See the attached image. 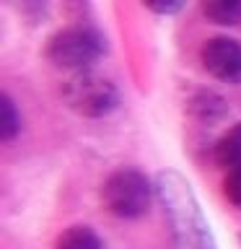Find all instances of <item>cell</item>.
<instances>
[{"label":"cell","mask_w":241,"mask_h":249,"mask_svg":"<svg viewBox=\"0 0 241 249\" xmlns=\"http://www.w3.org/2000/svg\"><path fill=\"white\" fill-rule=\"evenodd\" d=\"M158 192L163 205H166V215L171 223L176 249H215L207 223L200 213V205L194 202L189 184L179 174L169 171V174L158 177Z\"/></svg>","instance_id":"obj_1"},{"label":"cell","mask_w":241,"mask_h":249,"mask_svg":"<svg viewBox=\"0 0 241 249\" xmlns=\"http://www.w3.org/2000/svg\"><path fill=\"white\" fill-rule=\"evenodd\" d=\"M223 195L228 197L231 205L241 208V166L228 171V177H225V182H223Z\"/></svg>","instance_id":"obj_10"},{"label":"cell","mask_w":241,"mask_h":249,"mask_svg":"<svg viewBox=\"0 0 241 249\" xmlns=\"http://www.w3.org/2000/svg\"><path fill=\"white\" fill-rule=\"evenodd\" d=\"M187 0H143L145 8H151L153 13H161V16H171L176 11H182V5Z\"/></svg>","instance_id":"obj_11"},{"label":"cell","mask_w":241,"mask_h":249,"mask_svg":"<svg viewBox=\"0 0 241 249\" xmlns=\"http://www.w3.org/2000/svg\"><path fill=\"white\" fill-rule=\"evenodd\" d=\"M62 99L73 112L83 117H104L117 107V89L109 78L93 70H81L65 81Z\"/></svg>","instance_id":"obj_3"},{"label":"cell","mask_w":241,"mask_h":249,"mask_svg":"<svg viewBox=\"0 0 241 249\" xmlns=\"http://www.w3.org/2000/svg\"><path fill=\"white\" fill-rule=\"evenodd\" d=\"M101 52H104V39L86 26H70L57 31L54 36H50L44 50L52 65L73 70V73L88 70L91 62L101 57Z\"/></svg>","instance_id":"obj_2"},{"label":"cell","mask_w":241,"mask_h":249,"mask_svg":"<svg viewBox=\"0 0 241 249\" xmlns=\"http://www.w3.org/2000/svg\"><path fill=\"white\" fill-rule=\"evenodd\" d=\"M21 130V117L16 114V107L8 93L0 96V140H13Z\"/></svg>","instance_id":"obj_9"},{"label":"cell","mask_w":241,"mask_h":249,"mask_svg":"<svg viewBox=\"0 0 241 249\" xmlns=\"http://www.w3.org/2000/svg\"><path fill=\"white\" fill-rule=\"evenodd\" d=\"M200 8L207 16V21L221 23V26L241 21V0H200Z\"/></svg>","instance_id":"obj_7"},{"label":"cell","mask_w":241,"mask_h":249,"mask_svg":"<svg viewBox=\"0 0 241 249\" xmlns=\"http://www.w3.org/2000/svg\"><path fill=\"white\" fill-rule=\"evenodd\" d=\"M215 161H218V166H225L228 171L241 166V122L233 124L215 143Z\"/></svg>","instance_id":"obj_6"},{"label":"cell","mask_w":241,"mask_h":249,"mask_svg":"<svg viewBox=\"0 0 241 249\" xmlns=\"http://www.w3.org/2000/svg\"><path fill=\"white\" fill-rule=\"evenodd\" d=\"M101 200L109 213L120 218H138L151 208V182L135 169H120L101 187Z\"/></svg>","instance_id":"obj_4"},{"label":"cell","mask_w":241,"mask_h":249,"mask_svg":"<svg viewBox=\"0 0 241 249\" xmlns=\"http://www.w3.org/2000/svg\"><path fill=\"white\" fill-rule=\"evenodd\" d=\"M54 249H104V241L88 226H70L57 239Z\"/></svg>","instance_id":"obj_8"},{"label":"cell","mask_w":241,"mask_h":249,"mask_svg":"<svg viewBox=\"0 0 241 249\" xmlns=\"http://www.w3.org/2000/svg\"><path fill=\"white\" fill-rule=\"evenodd\" d=\"M200 60L205 70L218 81L239 83L241 81V44L228 36L207 39L200 50Z\"/></svg>","instance_id":"obj_5"}]
</instances>
